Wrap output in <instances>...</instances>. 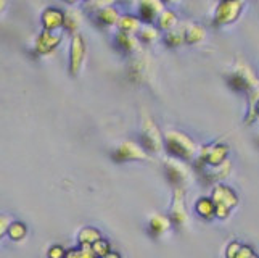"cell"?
<instances>
[{"label":"cell","instance_id":"ffe728a7","mask_svg":"<svg viewBox=\"0 0 259 258\" xmlns=\"http://www.w3.org/2000/svg\"><path fill=\"white\" fill-rule=\"evenodd\" d=\"M118 26H119V31L129 32V34H136L142 28V26H140V18L134 16V15H124V16H121L119 21H118Z\"/></svg>","mask_w":259,"mask_h":258},{"label":"cell","instance_id":"83f0119b","mask_svg":"<svg viewBox=\"0 0 259 258\" xmlns=\"http://www.w3.org/2000/svg\"><path fill=\"white\" fill-rule=\"evenodd\" d=\"M92 250H94V253H95L97 256L103 258L106 253L110 252V244L106 242V241H102V239H98L97 242L92 244Z\"/></svg>","mask_w":259,"mask_h":258},{"label":"cell","instance_id":"4dcf8cb0","mask_svg":"<svg viewBox=\"0 0 259 258\" xmlns=\"http://www.w3.org/2000/svg\"><path fill=\"white\" fill-rule=\"evenodd\" d=\"M8 226H10V218L7 215H0V237H2L4 233H7Z\"/></svg>","mask_w":259,"mask_h":258},{"label":"cell","instance_id":"5bb4252c","mask_svg":"<svg viewBox=\"0 0 259 258\" xmlns=\"http://www.w3.org/2000/svg\"><path fill=\"white\" fill-rule=\"evenodd\" d=\"M171 223H174L176 226L182 228L189 216H187V211H185V207H184V195L181 194V189L176 191V195H174V202H172V208H171Z\"/></svg>","mask_w":259,"mask_h":258},{"label":"cell","instance_id":"484cf974","mask_svg":"<svg viewBox=\"0 0 259 258\" xmlns=\"http://www.w3.org/2000/svg\"><path fill=\"white\" fill-rule=\"evenodd\" d=\"M7 233L13 239V241H21V239L26 236V233H28V229H26V226L21 223V221H15V223H12L10 226H8Z\"/></svg>","mask_w":259,"mask_h":258},{"label":"cell","instance_id":"5b68a950","mask_svg":"<svg viewBox=\"0 0 259 258\" xmlns=\"http://www.w3.org/2000/svg\"><path fill=\"white\" fill-rule=\"evenodd\" d=\"M151 61L147 53H136L127 66V79L136 86H142L150 78Z\"/></svg>","mask_w":259,"mask_h":258},{"label":"cell","instance_id":"8d00e7d4","mask_svg":"<svg viewBox=\"0 0 259 258\" xmlns=\"http://www.w3.org/2000/svg\"><path fill=\"white\" fill-rule=\"evenodd\" d=\"M65 2H68V4H76L77 0H65Z\"/></svg>","mask_w":259,"mask_h":258},{"label":"cell","instance_id":"d6a6232c","mask_svg":"<svg viewBox=\"0 0 259 258\" xmlns=\"http://www.w3.org/2000/svg\"><path fill=\"white\" fill-rule=\"evenodd\" d=\"M240 244H237V242H234V244H230V247L227 248V256L229 258H235V255L238 253V250H240Z\"/></svg>","mask_w":259,"mask_h":258},{"label":"cell","instance_id":"e575fe53","mask_svg":"<svg viewBox=\"0 0 259 258\" xmlns=\"http://www.w3.org/2000/svg\"><path fill=\"white\" fill-rule=\"evenodd\" d=\"M5 5H7V0H0V13L4 12V8H5Z\"/></svg>","mask_w":259,"mask_h":258},{"label":"cell","instance_id":"1f68e13d","mask_svg":"<svg viewBox=\"0 0 259 258\" xmlns=\"http://www.w3.org/2000/svg\"><path fill=\"white\" fill-rule=\"evenodd\" d=\"M251 255H253V250L249 247H240V250L235 255V258H249Z\"/></svg>","mask_w":259,"mask_h":258},{"label":"cell","instance_id":"8fae6325","mask_svg":"<svg viewBox=\"0 0 259 258\" xmlns=\"http://www.w3.org/2000/svg\"><path fill=\"white\" fill-rule=\"evenodd\" d=\"M227 147L224 144H214L209 147H203L200 158H201V163L204 165H219L226 160L227 155Z\"/></svg>","mask_w":259,"mask_h":258},{"label":"cell","instance_id":"cb8c5ba5","mask_svg":"<svg viewBox=\"0 0 259 258\" xmlns=\"http://www.w3.org/2000/svg\"><path fill=\"white\" fill-rule=\"evenodd\" d=\"M65 258H97V255L92 250V245L89 244H81L79 248H73V250H68Z\"/></svg>","mask_w":259,"mask_h":258},{"label":"cell","instance_id":"7402d4cb","mask_svg":"<svg viewBox=\"0 0 259 258\" xmlns=\"http://www.w3.org/2000/svg\"><path fill=\"white\" fill-rule=\"evenodd\" d=\"M177 15L172 12V10H164L159 13V16H158V20H156V23H158V28L159 29H163V31H171V29H174L176 26H177Z\"/></svg>","mask_w":259,"mask_h":258},{"label":"cell","instance_id":"74e56055","mask_svg":"<svg viewBox=\"0 0 259 258\" xmlns=\"http://www.w3.org/2000/svg\"><path fill=\"white\" fill-rule=\"evenodd\" d=\"M249 258H259V256H256V255L253 253V255H251V256H249Z\"/></svg>","mask_w":259,"mask_h":258},{"label":"cell","instance_id":"9a60e30c","mask_svg":"<svg viewBox=\"0 0 259 258\" xmlns=\"http://www.w3.org/2000/svg\"><path fill=\"white\" fill-rule=\"evenodd\" d=\"M182 29H184V41L185 44H190V46L201 44L206 39V29L198 23H187Z\"/></svg>","mask_w":259,"mask_h":258},{"label":"cell","instance_id":"d4e9b609","mask_svg":"<svg viewBox=\"0 0 259 258\" xmlns=\"http://www.w3.org/2000/svg\"><path fill=\"white\" fill-rule=\"evenodd\" d=\"M100 239V233L94 228H84L81 233H79V242L81 244H89L92 245L94 242H97Z\"/></svg>","mask_w":259,"mask_h":258},{"label":"cell","instance_id":"f546056e","mask_svg":"<svg viewBox=\"0 0 259 258\" xmlns=\"http://www.w3.org/2000/svg\"><path fill=\"white\" fill-rule=\"evenodd\" d=\"M66 250L61 245H53L49 250V258H65Z\"/></svg>","mask_w":259,"mask_h":258},{"label":"cell","instance_id":"4316f807","mask_svg":"<svg viewBox=\"0 0 259 258\" xmlns=\"http://www.w3.org/2000/svg\"><path fill=\"white\" fill-rule=\"evenodd\" d=\"M196 213L203 218H211L214 215V203L208 199H200L196 203Z\"/></svg>","mask_w":259,"mask_h":258},{"label":"cell","instance_id":"d6986e66","mask_svg":"<svg viewBox=\"0 0 259 258\" xmlns=\"http://www.w3.org/2000/svg\"><path fill=\"white\" fill-rule=\"evenodd\" d=\"M163 42L164 46L169 49H177L181 47L182 44H185L184 41V29L182 28H174L171 31H166L163 35Z\"/></svg>","mask_w":259,"mask_h":258},{"label":"cell","instance_id":"7c38bea8","mask_svg":"<svg viewBox=\"0 0 259 258\" xmlns=\"http://www.w3.org/2000/svg\"><path fill=\"white\" fill-rule=\"evenodd\" d=\"M164 171L167 179L172 184H182L189 179V170H187V166L181 162H177V160H167L164 165Z\"/></svg>","mask_w":259,"mask_h":258},{"label":"cell","instance_id":"ba28073f","mask_svg":"<svg viewBox=\"0 0 259 258\" xmlns=\"http://www.w3.org/2000/svg\"><path fill=\"white\" fill-rule=\"evenodd\" d=\"M145 150L137 145L136 142H122V144L113 152V158L116 162H129V160H144Z\"/></svg>","mask_w":259,"mask_h":258},{"label":"cell","instance_id":"30bf717a","mask_svg":"<svg viewBox=\"0 0 259 258\" xmlns=\"http://www.w3.org/2000/svg\"><path fill=\"white\" fill-rule=\"evenodd\" d=\"M60 41H61V38L58 34H55L53 31L44 29L37 35V41H35V52H37L39 55H49V53H52L57 49Z\"/></svg>","mask_w":259,"mask_h":258},{"label":"cell","instance_id":"ac0fdd59","mask_svg":"<svg viewBox=\"0 0 259 258\" xmlns=\"http://www.w3.org/2000/svg\"><path fill=\"white\" fill-rule=\"evenodd\" d=\"M169 228H171V219H167L166 216H161V215H155L150 219V225H148V229L153 237L163 236L164 233H167Z\"/></svg>","mask_w":259,"mask_h":258},{"label":"cell","instance_id":"d590c367","mask_svg":"<svg viewBox=\"0 0 259 258\" xmlns=\"http://www.w3.org/2000/svg\"><path fill=\"white\" fill-rule=\"evenodd\" d=\"M163 4H172V2H176V0H161Z\"/></svg>","mask_w":259,"mask_h":258},{"label":"cell","instance_id":"3957f363","mask_svg":"<svg viewBox=\"0 0 259 258\" xmlns=\"http://www.w3.org/2000/svg\"><path fill=\"white\" fill-rule=\"evenodd\" d=\"M243 0H221L212 15V26L222 28L235 23L243 12Z\"/></svg>","mask_w":259,"mask_h":258},{"label":"cell","instance_id":"2e32d148","mask_svg":"<svg viewBox=\"0 0 259 258\" xmlns=\"http://www.w3.org/2000/svg\"><path fill=\"white\" fill-rule=\"evenodd\" d=\"M95 23L100 26V28H110V26L118 24L119 21V12L116 10L114 7H105L102 10L95 12Z\"/></svg>","mask_w":259,"mask_h":258},{"label":"cell","instance_id":"277c9868","mask_svg":"<svg viewBox=\"0 0 259 258\" xmlns=\"http://www.w3.org/2000/svg\"><path fill=\"white\" fill-rule=\"evenodd\" d=\"M237 195L227 186H218L212 192V203H214V215L218 218H227L230 210L237 205Z\"/></svg>","mask_w":259,"mask_h":258},{"label":"cell","instance_id":"4fadbf2b","mask_svg":"<svg viewBox=\"0 0 259 258\" xmlns=\"http://www.w3.org/2000/svg\"><path fill=\"white\" fill-rule=\"evenodd\" d=\"M65 21V13L58 10L55 7H49L42 13V26L47 31H55L63 26Z\"/></svg>","mask_w":259,"mask_h":258},{"label":"cell","instance_id":"603a6c76","mask_svg":"<svg viewBox=\"0 0 259 258\" xmlns=\"http://www.w3.org/2000/svg\"><path fill=\"white\" fill-rule=\"evenodd\" d=\"M139 35V41L140 42H144V44H153L159 39V31L155 28V26H151V24H147V26H142V28L139 29L137 32Z\"/></svg>","mask_w":259,"mask_h":258},{"label":"cell","instance_id":"9c48e42d","mask_svg":"<svg viewBox=\"0 0 259 258\" xmlns=\"http://www.w3.org/2000/svg\"><path fill=\"white\" fill-rule=\"evenodd\" d=\"M164 10V4L161 0H140L139 2V18L140 21L153 23L158 20L159 13Z\"/></svg>","mask_w":259,"mask_h":258},{"label":"cell","instance_id":"52a82bcc","mask_svg":"<svg viewBox=\"0 0 259 258\" xmlns=\"http://www.w3.org/2000/svg\"><path fill=\"white\" fill-rule=\"evenodd\" d=\"M87 47L85 42L79 34H73L71 39V52H69V73L71 76H77L82 68V63L85 60Z\"/></svg>","mask_w":259,"mask_h":258},{"label":"cell","instance_id":"44dd1931","mask_svg":"<svg viewBox=\"0 0 259 258\" xmlns=\"http://www.w3.org/2000/svg\"><path fill=\"white\" fill-rule=\"evenodd\" d=\"M81 12L79 10H74V8H69V10L65 12V21H63V28L68 31V32H73L76 34V31L79 29V26H81Z\"/></svg>","mask_w":259,"mask_h":258},{"label":"cell","instance_id":"836d02e7","mask_svg":"<svg viewBox=\"0 0 259 258\" xmlns=\"http://www.w3.org/2000/svg\"><path fill=\"white\" fill-rule=\"evenodd\" d=\"M103 258H121V256H119L118 253H114V252H108Z\"/></svg>","mask_w":259,"mask_h":258},{"label":"cell","instance_id":"f1b7e54d","mask_svg":"<svg viewBox=\"0 0 259 258\" xmlns=\"http://www.w3.org/2000/svg\"><path fill=\"white\" fill-rule=\"evenodd\" d=\"M113 2H116V0H89L87 8L95 13V12L102 10V8H105V7H111Z\"/></svg>","mask_w":259,"mask_h":258},{"label":"cell","instance_id":"6da1fadb","mask_svg":"<svg viewBox=\"0 0 259 258\" xmlns=\"http://www.w3.org/2000/svg\"><path fill=\"white\" fill-rule=\"evenodd\" d=\"M226 83L234 92L238 94H253L259 89V78L246 61L237 60L232 68L226 73Z\"/></svg>","mask_w":259,"mask_h":258},{"label":"cell","instance_id":"e0dca14e","mask_svg":"<svg viewBox=\"0 0 259 258\" xmlns=\"http://www.w3.org/2000/svg\"><path fill=\"white\" fill-rule=\"evenodd\" d=\"M139 46H140V41L134 34L122 32V31H119L118 34H116V47H118L121 52L134 53V52L139 50Z\"/></svg>","mask_w":259,"mask_h":258},{"label":"cell","instance_id":"8992f818","mask_svg":"<svg viewBox=\"0 0 259 258\" xmlns=\"http://www.w3.org/2000/svg\"><path fill=\"white\" fill-rule=\"evenodd\" d=\"M142 145H144L148 152H159L163 147V137L159 132L158 126L153 123L151 118H145L144 126H142Z\"/></svg>","mask_w":259,"mask_h":258},{"label":"cell","instance_id":"f35d334b","mask_svg":"<svg viewBox=\"0 0 259 258\" xmlns=\"http://www.w3.org/2000/svg\"><path fill=\"white\" fill-rule=\"evenodd\" d=\"M85 2H89V0H85Z\"/></svg>","mask_w":259,"mask_h":258},{"label":"cell","instance_id":"7a4b0ae2","mask_svg":"<svg viewBox=\"0 0 259 258\" xmlns=\"http://www.w3.org/2000/svg\"><path fill=\"white\" fill-rule=\"evenodd\" d=\"M164 144L167 152L176 158L189 160L196 154V145L192 137H189L182 131L171 129L164 134Z\"/></svg>","mask_w":259,"mask_h":258}]
</instances>
